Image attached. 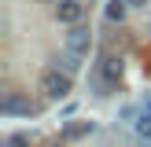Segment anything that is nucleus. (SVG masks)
I'll return each instance as SVG.
<instances>
[{"label": "nucleus", "mask_w": 151, "mask_h": 147, "mask_svg": "<svg viewBox=\"0 0 151 147\" xmlns=\"http://www.w3.org/2000/svg\"><path fill=\"white\" fill-rule=\"evenodd\" d=\"M41 96L44 99H66L70 96V74H63L55 66V70H44L41 74Z\"/></svg>", "instance_id": "nucleus-1"}, {"label": "nucleus", "mask_w": 151, "mask_h": 147, "mask_svg": "<svg viewBox=\"0 0 151 147\" xmlns=\"http://www.w3.org/2000/svg\"><path fill=\"white\" fill-rule=\"evenodd\" d=\"M0 114H7V118H15V114H37V103L29 99V96H22V92H7L4 96V103H0Z\"/></svg>", "instance_id": "nucleus-2"}, {"label": "nucleus", "mask_w": 151, "mask_h": 147, "mask_svg": "<svg viewBox=\"0 0 151 147\" xmlns=\"http://www.w3.org/2000/svg\"><path fill=\"white\" fill-rule=\"evenodd\" d=\"M55 19L66 22V26H78V22L85 19V4H81V0H59L55 4Z\"/></svg>", "instance_id": "nucleus-3"}, {"label": "nucleus", "mask_w": 151, "mask_h": 147, "mask_svg": "<svg viewBox=\"0 0 151 147\" xmlns=\"http://www.w3.org/2000/svg\"><path fill=\"white\" fill-rule=\"evenodd\" d=\"M66 48L78 51V55H88V48H92V33H88V26H70V33H66Z\"/></svg>", "instance_id": "nucleus-4"}, {"label": "nucleus", "mask_w": 151, "mask_h": 147, "mask_svg": "<svg viewBox=\"0 0 151 147\" xmlns=\"http://www.w3.org/2000/svg\"><path fill=\"white\" fill-rule=\"evenodd\" d=\"M100 77L107 81V85H114V81L122 77V59L118 55H103L100 59Z\"/></svg>", "instance_id": "nucleus-5"}, {"label": "nucleus", "mask_w": 151, "mask_h": 147, "mask_svg": "<svg viewBox=\"0 0 151 147\" xmlns=\"http://www.w3.org/2000/svg\"><path fill=\"white\" fill-rule=\"evenodd\" d=\"M55 66H59L63 74H70V77H74V74L81 70V55H78V51H70V48H66V51H59V55H55Z\"/></svg>", "instance_id": "nucleus-6"}, {"label": "nucleus", "mask_w": 151, "mask_h": 147, "mask_svg": "<svg viewBox=\"0 0 151 147\" xmlns=\"http://www.w3.org/2000/svg\"><path fill=\"white\" fill-rule=\"evenodd\" d=\"M133 125H137V132H140V136H151V99H144V107H140V118H137Z\"/></svg>", "instance_id": "nucleus-7"}, {"label": "nucleus", "mask_w": 151, "mask_h": 147, "mask_svg": "<svg viewBox=\"0 0 151 147\" xmlns=\"http://www.w3.org/2000/svg\"><path fill=\"white\" fill-rule=\"evenodd\" d=\"M92 129H96L92 121H74V125H66V129H63V136H66V140H81V136H88Z\"/></svg>", "instance_id": "nucleus-8"}, {"label": "nucleus", "mask_w": 151, "mask_h": 147, "mask_svg": "<svg viewBox=\"0 0 151 147\" xmlns=\"http://www.w3.org/2000/svg\"><path fill=\"white\" fill-rule=\"evenodd\" d=\"M125 7H129V0H107V22H122Z\"/></svg>", "instance_id": "nucleus-9"}, {"label": "nucleus", "mask_w": 151, "mask_h": 147, "mask_svg": "<svg viewBox=\"0 0 151 147\" xmlns=\"http://www.w3.org/2000/svg\"><path fill=\"white\" fill-rule=\"evenodd\" d=\"M7 147H29V136L26 132H15V136H7Z\"/></svg>", "instance_id": "nucleus-10"}, {"label": "nucleus", "mask_w": 151, "mask_h": 147, "mask_svg": "<svg viewBox=\"0 0 151 147\" xmlns=\"http://www.w3.org/2000/svg\"><path fill=\"white\" fill-rule=\"evenodd\" d=\"M129 7H144V0H129Z\"/></svg>", "instance_id": "nucleus-11"}, {"label": "nucleus", "mask_w": 151, "mask_h": 147, "mask_svg": "<svg viewBox=\"0 0 151 147\" xmlns=\"http://www.w3.org/2000/svg\"><path fill=\"white\" fill-rule=\"evenodd\" d=\"M144 147H151V136H144Z\"/></svg>", "instance_id": "nucleus-12"}]
</instances>
